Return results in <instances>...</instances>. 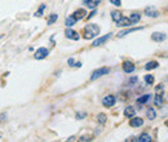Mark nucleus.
Instances as JSON below:
<instances>
[{"label": "nucleus", "instance_id": "obj_12", "mask_svg": "<svg viewBox=\"0 0 168 142\" xmlns=\"http://www.w3.org/2000/svg\"><path fill=\"white\" fill-rule=\"evenodd\" d=\"M71 16H73L74 18L76 20V22H78V21H80V20H83V18L87 17V12H85L84 9H78V10H75Z\"/></svg>", "mask_w": 168, "mask_h": 142}, {"label": "nucleus", "instance_id": "obj_18", "mask_svg": "<svg viewBox=\"0 0 168 142\" xmlns=\"http://www.w3.org/2000/svg\"><path fill=\"white\" fill-rule=\"evenodd\" d=\"M129 20H131L132 25H136V23H138V22H140V20H141V14H140V13H137V12L132 13L131 16H129Z\"/></svg>", "mask_w": 168, "mask_h": 142}, {"label": "nucleus", "instance_id": "obj_26", "mask_svg": "<svg viewBox=\"0 0 168 142\" xmlns=\"http://www.w3.org/2000/svg\"><path fill=\"white\" fill-rule=\"evenodd\" d=\"M145 83L148 84V85H153L154 84V76L153 75H145Z\"/></svg>", "mask_w": 168, "mask_h": 142}, {"label": "nucleus", "instance_id": "obj_1", "mask_svg": "<svg viewBox=\"0 0 168 142\" xmlns=\"http://www.w3.org/2000/svg\"><path fill=\"white\" fill-rule=\"evenodd\" d=\"M100 34V26L96 23H89L84 27V38L85 39H95Z\"/></svg>", "mask_w": 168, "mask_h": 142}, {"label": "nucleus", "instance_id": "obj_14", "mask_svg": "<svg viewBox=\"0 0 168 142\" xmlns=\"http://www.w3.org/2000/svg\"><path fill=\"white\" fill-rule=\"evenodd\" d=\"M144 27H133V28H127V30H123L118 34V38H124L126 35H129L131 33H136V31H140Z\"/></svg>", "mask_w": 168, "mask_h": 142}, {"label": "nucleus", "instance_id": "obj_37", "mask_svg": "<svg viewBox=\"0 0 168 142\" xmlns=\"http://www.w3.org/2000/svg\"><path fill=\"white\" fill-rule=\"evenodd\" d=\"M167 79H168V78H167Z\"/></svg>", "mask_w": 168, "mask_h": 142}, {"label": "nucleus", "instance_id": "obj_11", "mask_svg": "<svg viewBox=\"0 0 168 142\" xmlns=\"http://www.w3.org/2000/svg\"><path fill=\"white\" fill-rule=\"evenodd\" d=\"M65 35H66L67 39H70V40H79V39H80L79 34H78L76 31L71 30V28H67V30L65 31Z\"/></svg>", "mask_w": 168, "mask_h": 142}, {"label": "nucleus", "instance_id": "obj_35", "mask_svg": "<svg viewBox=\"0 0 168 142\" xmlns=\"http://www.w3.org/2000/svg\"><path fill=\"white\" fill-rule=\"evenodd\" d=\"M74 67H81V62H76L75 63V66Z\"/></svg>", "mask_w": 168, "mask_h": 142}, {"label": "nucleus", "instance_id": "obj_10", "mask_svg": "<svg viewBox=\"0 0 168 142\" xmlns=\"http://www.w3.org/2000/svg\"><path fill=\"white\" fill-rule=\"evenodd\" d=\"M167 39V35L164 33H153L151 34V40L156 43H162Z\"/></svg>", "mask_w": 168, "mask_h": 142}, {"label": "nucleus", "instance_id": "obj_4", "mask_svg": "<svg viewBox=\"0 0 168 142\" xmlns=\"http://www.w3.org/2000/svg\"><path fill=\"white\" fill-rule=\"evenodd\" d=\"M113 36V34L111 33H109V34H106V35H103V36H100V38H97L96 40L92 43V47H100V45H102V44H105L106 41L109 40L110 38Z\"/></svg>", "mask_w": 168, "mask_h": 142}, {"label": "nucleus", "instance_id": "obj_36", "mask_svg": "<svg viewBox=\"0 0 168 142\" xmlns=\"http://www.w3.org/2000/svg\"><path fill=\"white\" fill-rule=\"evenodd\" d=\"M166 127H168V120H166Z\"/></svg>", "mask_w": 168, "mask_h": 142}, {"label": "nucleus", "instance_id": "obj_29", "mask_svg": "<svg viewBox=\"0 0 168 142\" xmlns=\"http://www.w3.org/2000/svg\"><path fill=\"white\" fill-rule=\"evenodd\" d=\"M163 91H164L163 84H158V85L155 87V92H156V93H163Z\"/></svg>", "mask_w": 168, "mask_h": 142}, {"label": "nucleus", "instance_id": "obj_15", "mask_svg": "<svg viewBox=\"0 0 168 142\" xmlns=\"http://www.w3.org/2000/svg\"><path fill=\"white\" fill-rule=\"evenodd\" d=\"M84 5L88 7L89 9H96L97 8V5L101 3V0H83Z\"/></svg>", "mask_w": 168, "mask_h": 142}, {"label": "nucleus", "instance_id": "obj_20", "mask_svg": "<svg viewBox=\"0 0 168 142\" xmlns=\"http://www.w3.org/2000/svg\"><path fill=\"white\" fill-rule=\"evenodd\" d=\"M154 105L158 107L163 105V93H156V96L154 97Z\"/></svg>", "mask_w": 168, "mask_h": 142}, {"label": "nucleus", "instance_id": "obj_2", "mask_svg": "<svg viewBox=\"0 0 168 142\" xmlns=\"http://www.w3.org/2000/svg\"><path fill=\"white\" fill-rule=\"evenodd\" d=\"M109 72H110L109 67H100V69H96L91 75V80H96V79H98V78H101L103 75H108Z\"/></svg>", "mask_w": 168, "mask_h": 142}, {"label": "nucleus", "instance_id": "obj_5", "mask_svg": "<svg viewBox=\"0 0 168 142\" xmlns=\"http://www.w3.org/2000/svg\"><path fill=\"white\" fill-rule=\"evenodd\" d=\"M49 54V51L47 48H44V47H41V48H39L36 52H35V59H44V58H47V56Z\"/></svg>", "mask_w": 168, "mask_h": 142}, {"label": "nucleus", "instance_id": "obj_25", "mask_svg": "<svg viewBox=\"0 0 168 142\" xmlns=\"http://www.w3.org/2000/svg\"><path fill=\"white\" fill-rule=\"evenodd\" d=\"M106 120H108V118H106L105 114H98V115H97V122L100 124H105Z\"/></svg>", "mask_w": 168, "mask_h": 142}, {"label": "nucleus", "instance_id": "obj_13", "mask_svg": "<svg viewBox=\"0 0 168 142\" xmlns=\"http://www.w3.org/2000/svg\"><path fill=\"white\" fill-rule=\"evenodd\" d=\"M116 26H119V27H129V26H132V22H131L129 17H121V18L116 22Z\"/></svg>", "mask_w": 168, "mask_h": 142}, {"label": "nucleus", "instance_id": "obj_7", "mask_svg": "<svg viewBox=\"0 0 168 142\" xmlns=\"http://www.w3.org/2000/svg\"><path fill=\"white\" fill-rule=\"evenodd\" d=\"M151 98H153V96L150 94V93H146V94H142L137 99H136V102H137V105H145V104H149L150 101H151Z\"/></svg>", "mask_w": 168, "mask_h": 142}, {"label": "nucleus", "instance_id": "obj_21", "mask_svg": "<svg viewBox=\"0 0 168 142\" xmlns=\"http://www.w3.org/2000/svg\"><path fill=\"white\" fill-rule=\"evenodd\" d=\"M146 118H148L149 120H154L156 118V111L153 107L148 109V111H146Z\"/></svg>", "mask_w": 168, "mask_h": 142}, {"label": "nucleus", "instance_id": "obj_27", "mask_svg": "<svg viewBox=\"0 0 168 142\" xmlns=\"http://www.w3.org/2000/svg\"><path fill=\"white\" fill-rule=\"evenodd\" d=\"M44 9H45V4H41L40 7H39V9L35 12V14L34 16L35 17H40V16H43V12H44Z\"/></svg>", "mask_w": 168, "mask_h": 142}, {"label": "nucleus", "instance_id": "obj_32", "mask_svg": "<svg viewBox=\"0 0 168 142\" xmlns=\"http://www.w3.org/2000/svg\"><path fill=\"white\" fill-rule=\"evenodd\" d=\"M79 141H80V142H84V141H92V138L89 137V136H81V137L79 138Z\"/></svg>", "mask_w": 168, "mask_h": 142}, {"label": "nucleus", "instance_id": "obj_30", "mask_svg": "<svg viewBox=\"0 0 168 142\" xmlns=\"http://www.w3.org/2000/svg\"><path fill=\"white\" fill-rule=\"evenodd\" d=\"M110 3H111L113 5H115V7H120L121 5V0H110Z\"/></svg>", "mask_w": 168, "mask_h": 142}, {"label": "nucleus", "instance_id": "obj_28", "mask_svg": "<svg viewBox=\"0 0 168 142\" xmlns=\"http://www.w3.org/2000/svg\"><path fill=\"white\" fill-rule=\"evenodd\" d=\"M137 81H138V78L137 76H132V78H129V80H128V84H129V85H135Z\"/></svg>", "mask_w": 168, "mask_h": 142}, {"label": "nucleus", "instance_id": "obj_8", "mask_svg": "<svg viewBox=\"0 0 168 142\" xmlns=\"http://www.w3.org/2000/svg\"><path fill=\"white\" fill-rule=\"evenodd\" d=\"M145 14L148 17H151V18H158L159 17V12L154 8V7H146L145 8Z\"/></svg>", "mask_w": 168, "mask_h": 142}, {"label": "nucleus", "instance_id": "obj_34", "mask_svg": "<svg viewBox=\"0 0 168 142\" xmlns=\"http://www.w3.org/2000/svg\"><path fill=\"white\" fill-rule=\"evenodd\" d=\"M96 13H97V10L93 9V10H92V12H91V13H89L88 16H87V18L89 20V18H92V17H95V14H96Z\"/></svg>", "mask_w": 168, "mask_h": 142}, {"label": "nucleus", "instance_id": "obj_31", "mask_svg": "<svg viewBox=\"0 0 168 142\" xmlns=\"http://www.w3.org/2000/svg\"><path fill=\"white\" fill-rule=\"evenodd\" d=\"M85 116H87V114H85V112H78V114H76V119H79V120L84 119Z\"/></svg>", "mask_w": 168, "mask_h": 142}, {"label": "nucleus", "instance_id": "obj_17", "mask_svg": "<svg viewBox=\"0 0 168 142\" xmlns=\"http://www.w3.org/2000/svg\"><path fill=\"white\" fill-rule=\"evenodd\" d=\"M151 140L153 138L149 133H141L140 136H138V138H136V141H138V142H150Z\"/></svg>", "mask_w": 168, "mask_h": 142}, {"label": "nucleus", "instance_id": "obj_23", "mask_svg": "<svg viewBox=\"0 0 168 142\" xmlns=\"http://www.w3.org/2000/svg\"><path fill=\"white\" fill-rule=\"evenodd\" d=\"M75 23H76V20H75L73 16H69V17H67V18H66V21H65V25H66L67 27H71V26H74Z\"/></svg>", "mask_w": 168, "mask_h": 142}, {"label": "nucleus", "instance_id": "obj_6", "mask_svg": "<svg viewBox=\"0 0 168 142\" xmlns=\"http://www.w3.org/2000/svg\"><path fill=\"white\" fill-rule=\"evenodd\" d=\"M121 69H123V71H124L126 74H131V72H133V71L136 70V67H135V63H133V62H131V61H124L123 65H121Z\"/></svg>", "mask_w": 168, "mask_h": 142}, {"label": "nucleus", "instance_id": "obj_19", "mask_svg": "<svg viewBox=\"0 0 168 142\" xmlns=\"http://www.w3.org/2000/svg\"><path fill=\"white\" fill-rule=\"evenodd\" d=\"M158 66H159V62L158 61H150V62H148L145 65V70H148V71L155 70V69H158Z\"/></svg>", "mask_w": 168, "mask_h": 142}, {"label": "nucleus", "instance_id": "obj_3", "mask_svg": "<svg viewBox=\"0 0 168 142\" xmlns=\"http://www.w3.org/2000/svg\"><path fill=\"white\" fill-rule=\"evenodd\" d=\"M115 104H116V97L113 94L105 96V97L102 98V105L105 106V107H113Z\"/></svg>", "mask_w": 168, "mask_h": 142}, {"label": "nucleus", "instance_id": "obj_16", "mask_svg": "<svg viewBox=\"0 0 168 142\" xmlns=\"http://www.w3.org/2000/svg\"><path fill=\"white\" fill-rule=\"evenodd\" d=\"M124 116H126V118H133V116L136 115V110H135V107L133 106H127L126 109H124Z\"/></svg>", "mask_w": 168, "mask_h": 142}, {"label": "nucleus", "instance_id": "obj_9", "mask_svg": "<svg viewBox=\"0 0 168 142\" xmlns=\"http://www.w3.org/2000/svg\"><path fill=\"white\" fill-rule=\"evenodd\" d=\"M142 124H144V119L142 118H138V116H133V118H131L129 120V125L132 128H138V127H141Z\"/></svg>", "mask_w": 168, "mask_h": 142}, {"label": "nucleus", "instance_id": "obj_33", "mask_svg": "<svg viewBox=\"0 0 168 142\" xmlns=\"http://www.w3.org/2000/svg\"><path fill=\"white\" fill-rule=\"evenodd\" d=\"M67 65H69V66H75V61H74V58H69V59H67Z\"/></svg>", "mask_w": 168, "mask_h": 142}, {"label": "nucleus", "instance_id": "obj_22", "mask_svg": "<svg viewBox=\"0 0 168 142\" xmlns=\"http://www.w3.org/2000/svg\"><path fill=\"white\" fill-rule=\"evenodd\" d=\"M121 17H123V16H121V13L118 12V10H113V12H111V20H113L115 23L121 18Z\"/></svg>", "mask_w": 168, "mask_h": 142}, {"label": "nucleus", "instance_id": "obj_24", "mask_svg": "<svg viewBox=\"0 0 168 142\" xmlns=\"http://www.w3.org/2000/svg\"><path fill=\"white\" fill-rule=\"evenodd\" d=\"M57 20H58V14L52 13V14H49V18H48V21H47V23H48V25H53Z\"/></svg>", "mask_w": 168, "mask_h": 142}]
</instances>
